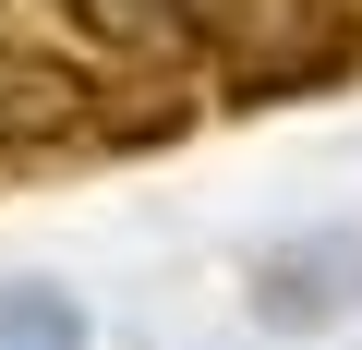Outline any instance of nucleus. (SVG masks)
<instances>
[{"label":"nucleus","mask_w":362,"mask_h":350,"mask_svg":"<svg viewBox=\"0 0 362 350\" xmlns=\"http://www.w3.org/2000/svg\"><path fill=\"white\" fill-rule=\"evenodd\" d=\"M194 61L230 109L326 97L362 73V0H194Z\"/></svg>","instance_id":"nucleus-1"},{"label":"nucleus","mask_w":362,"mask_h":350,"mask_svg":"<svg viewBox=\"0 0 362 350\" xmlns=\"http://www.w3.org/2000/svg\"><path fill=\"white\" fill-rule=\"evenodd\" d=\"M181 97H133L109 61L49 49V37H0V145L13 157H73V145H169Z\"/></svg>","instance_id":"nucleus-2"},{"label":"nucleus","mask_w":362,"mask_h":350,"mask_svg":"<svg viewBox=\"0 0 362 350\" xmlns=\"http://www.w3.org/2000/svg\"><path fill=\"white\" fill-rule=\"evenodd\" d=\"M61 37L109 73H181L194 61V0H61Z\"/></svg>","instance_id":"nucleus-3"}]
</instances>
